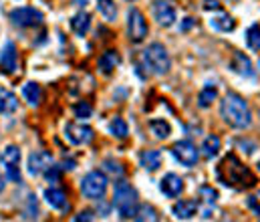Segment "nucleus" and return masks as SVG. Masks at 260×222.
<instances>
[{
  "label": "nucleus",
  "mask_w": 260,
  "mask_h": 222,
  "mask_svg": "<svg viewBox=\"0 0 260 222\" xmlns=\"http://www.w3.org/2000/svg\"><path fill=\"white\" fill-rule=\"evenodd\" d=\"M216 174L224 186L234 190H246L256 186V178L250 168L244 166L234 153H226V157H222V162L216 166Z\"/></svg>",
  "instance_id": "f257e3e1"
},
{
  "label": "nucleus",
  "mask_w": 260,
  "mask_h": 222,
  "mask_svg": "<svg viewBox=\"0 0 260 222\" xmlns=\"http://www.w3.org/2000/svg\"><path fill=\"white\" fill-rule=\"evenodd\" d=\"M220 117L232 130L242 132V130H248L252 125V111H250L246 99L234 91L226 93L224 99L220 101Z\"/></svg>",
  "instance_id": "f03ea898"
},
{
  "label": "nucleus",
  "mask_w": 260,
  "mask_h": 222,
  "mask_svg": "<svg viewBox=\"0 0 260 222\" xmlns=\"http://www.w3.org/2000/svg\"><path fill=\"white\" fill-rule=\"evenodd\" d=\"M113 206L119 212V216L125 218H135L137 206H139V198L135 188L125 180H117L113 186Z\"/></svg>",
  "instance_id": "7ed1b4c3"
},
{
  "label": "nucleus",
  "mask_w": 260,
  "mask_h": 222,
  "mask_svg": "<svg viewBox=\"0 0 260 222\" xmlns=\"http://www.w3.org/2000/svg\"><path fill=\"white\" fill-rule=\"evenodd\" d=\"M141 61H143V67L149 71L151 75H168L172 69V59H170V53L168 49L161 45V43H151L143 53H141Z\"/></svg>",
  "instance_id": "20e7f679"
},
{
  "label": "nucleus",
  "mask_w": 260,
  "mask_h": 222,
  "mask_svg": "<svg viewBox=\"0 0 260 222\" xmlns=\"http://www.w3.org/2000/svg\"><path fill=\"white\" fill-rule=\"evenodd\" d=\"M107 186H109L107 176L103 172H99V170H93V172L83 176V180H81V194L87 200H103V196L107 192Z\"/></svg>",
  "instance_id": "39448f33"
},
{
  "label": "nucleus",
  "mask_w": 260,
  "mask_h": 222,
  "mask_svg": "<svg viewBox=\"0 0 260 222\" xmlns=\"http://www.w3.org/2000/svg\"><path fill=\"white\" fill-rule=\"evenodd\" d=\"M10 20L14 26H20V28H35V26H41L45 16L41 10L37 8H30V6H20V8H14L10 10Z\"/></svg>",
  "instance_id": "423d86ee"
},
{
  "label": "nucleus",
  "mask_w": 260,
  "mask_h": 222,
  "mask_svg": "<svg viewBox=\"0 0 260 222\" xmlns=\"http://www.w3.org/2000/svg\"><path fill=\"white\" fill-rule=\"evenodd\" d=\"M20 155H22V153H20V148H18V146H6V148L2 149V155H0V160H2V164H4V168H6L8 180L14 182V184H20V182H22V178H20V168H18Z\"/></svg>",
  "instance_id": "0eeeda50"
},
{
  "label": "nucleus",
  "mask_w": 260,
  "mask_h": 222,
  "mask_svg": "<svg viewBox=\"0 0 260 222\" xmlns=\"http://www.w3.org/2000/svg\"><path fill=\"white\" fill-rule=\"evenodd\" d=\"M172 155L184 166V168H194L200 160V149L190 140H180L172 146Z\"/></svg>",
  "instance_id": "6e6552de"
},
{
  "label": "nucleus",
  "mask_w": 260,
  "mask_h": 222,
  "mask_svg": "<svg viewBox=\"0 0 260 222\" xmlns=\"http://www.w3.org/2000/svg\"><path fill=\"white\" fill-rule=\"evenodd\" d=\"M147 22L145 16L141 14L139 8H129L127 10V37L131 43H141L147 35Z\"/></svg>",
  "instance_id": "1a4fd4ad"
},
{
  "label": "nucleus",
  "mask_w": 260,
  "mask_h": 222,
  "mask_svg": "<svg viewBox=\"0 0 260 222\" xmlns=\"http://www.w3.org/2000/svg\"><path fill=\"white\" fill-rule=\"evenodd\" d=\"M65 138L73 146H87L89 142H93L95 134L89 125H85L81 121H69L65 125Z\"/></svg>",
  "instance_id": "9d476101"
},
{
  "label": "nucleus",
  "mask_w": 260,
  "mask_h": 222,
  "mask_svg": "<svg viewBox=\"0 0 260 222\" xmlns=\"http://www.w3.org/2000/svg\"><path fill=\"white\" fill-rule=\"evenodd\" d=\"M151 12H153V18L159 26L168 28L176 22V8L168 2V0H153L151 4Z\"/></svg>",
  "instance_id": "9b49d317"
},
{
  "label": "nucleus",
  "mask_w": 260,
  "mask_h": 222,
  "mask_svg": "<svg viewBox=\"0 0 260 222\" xmlns=\"http://www.w3.org/2000/svg\"><path fill=\"white\" fill-rule=\"evenodd\" d=\"M0 69L6 75L16 73L18 69V51H16V45L10 41H6L0 51Z\"/></svg>",
  "instance_id": "f8f14e48"
},
{
  "label": "nucleus",
  "mask_w": 260,
  "mask_h": 222,
  "mask_svg": "<svg viewBox=\"0 0 260 222\" xmlns=\"http://www.w3.org/2000/svg\"><path fill=\"white\" fill-rule=\"evenodd\" d=\"M51 164H53L51 151L37 149V151H32V153L28 155V166H26V170H28L30 176H39V174H43Z\"/></svg>",
  "instance_id": "ddd939ff"
},
{
  "label": "nucleus",
  "mask_w": 260,
  "mask_h": 222,
  "mask_svg": "<svg viewBox=\"0 0 260 222\" xmlns=\"http://www.w3.org/2000/svg\"><path fill=\"white\" fill-rule=\"evenodd\" d=\"M159 192L166 196V198H178L182 192H184V182L178 174L170 172L166 174L161 180H159Z\"/></svg>",
  "instance_id": "4468645a"
},
{
  "label": "nucleus",
  "mask_w": 260,
  "mask_h": 222,
  "mask_svg": "<svg viewBox=\"0 0 260 222\" xmlns=\"http://www.w3.org/2000/svg\"><path fill=\"white\" fill-rule=\"evenodd\" d=\"M45 200L51 208L59 210V212H69L71 210V204L67 200V194L61 188H47L45 190Z\"/></svg>",
  "instance_id": "2eb2a0df"
},
{
  "label": "nucleus",
  "mask_w": 260,
  "mask_h": 222,
  "mask_svg": "<svg viewBox=\"0 0 260 222\" xmlns=\"http://www.w3.org/2000/svg\"><path fill=\"white\" fill-rule=\"evenodd\" d=\"M172 212L180 220H190L198 214V202L196 200H178L172 206Z\"/></svg>",
  "instance_id": "dca6fc26"
},
{
  "label": "nucleus",
  "mask_w": 260,
  "mask_h": 222,
  "mask_svg": "<svg viewBox=\"0 0 260 222\" xmlns=\"http://www.w3.org/2000/svg\"><path fill=\"white\" fill-rule=\"evenodd\" d=\"M119 63H121V57H119L117 51H105V53L99 57L97 67H99V71L103 75H111L119 67Z\"/></svg>",
  "instance_id": "f3484780"
},
{
  "label": "nucleus",
  "mask_w": 260,
  "mask_h": 222,
  "mask_svg": "<svg viewBox=\"0 0 260 222\" xmlns=\"http://www.w3.org/2000/svg\"><path fill=\"white\" fill-rule=\"evenodd\" d=\"M230 69L234 73L242 75V77H254V69H252V61L244 55V53H234L232 61H230Z\"/></svg>",
  "instance_id": "a211bd4d"
},
{
  "label": "nucleus",
  "mask_w": 260,
  "mask_h": 222,
  "mask_svg": "<svg viewBox=\"0 0 260 222\" xmlns=\"http://www.w3.org/2000/svg\"><path fill=\"white\" fill-rule=\"evenodd\" d=\"M161 160H164V155L159 149H145L139 153V164L147 172H155L161 166Z\"/></svg>",
  "instance_id": "6ab92c4d"
},
{
  "label": "nucleus",
  "mask_w": 260,
  "mask_h": 222,
  "mask_svg": "<svg viewBox=\"0 0 260 222\" xmlns=\"http://www.w3.org/2000/svg\"><path fill=\"white\" fill-rule=\"evenodd\" d=\"M16 109H18L16 95L12 91H8V89H0V115L8 117V115L16 113Z\"/></svg>",
  "instance_id": "aec40b11"
},
{
  "label": "nucleus",
  "mask_w": 260,
  "mask_h": 222,
  "mask_svg": "<svg viewBox=\"0 0 260 222\" xmlns=\"http://www.w3.org/2000/svg\"><path fill=\"white\" fill-rule=\"evenodd\" d=\"M89 26H91V14L85 12V10L77 12V14L71 18V28H73L75 35H79V37H85L87 30H89Z\"/></svg>",
  "instance_id": "412c9836"
},
{
  "label": "nucleus",
  "mask_w": 260,
  "mask_h": 222,
  "mask_svg": "<svg viewBox=\"0 0 260 222\" xmlns=\"http://www.w3.org/2000/svg\"><path fill=\"white\" fill-rule=\"evenodd\" d=\"M210 24H212V28H216V30H220V33H232V30L236 28V20H234L230 14L222 12V10H220L218 16L210 18Z\"/></svg>",
  "instance_id": "4be33fe9"
},
{
  "label": "nucleus",
  "mask_w": 260,
  "mask_h": 222,
  "mask_svg": "<svg viewBox=\"0 0 260 222\" xmlns=\"http://www.w3.org/2000/svg\"><path fill=\"white\" fill-rule=\"evenodd\" d=\"M220 148H222L220 138L214 136V134H210V136H206L204 142H202V155L208 157V160H214V157L220 153Z\"/></svg>",
  "instance_id": "5701e85b"
},
{
  "label": "nucleus",
  "mask_w": 260,
  "mask_h": 222,
  "mask_svg": "<svg viewBox=\"0 0 260 222\" xmlns=\"http://www.w3.org/2000/svg\"><path fill=\"white\" fill-rule=\"evenodd\" d=\"M149 132L157 138V140H168L172 134V125L166 119H151L149 121Z\"/></svg>",
  "instance_id": "b1692460"
},
{
  "label": "nucleus",
  "mask_w": 260,
  "mask_h": 222,
  "mask_svg": "<svg viewBox=\"0 0 260 222\" xmlns=\"http://www.w3.org/2000/svg\"><path fill=\"white\" fill-rule=\"evenodd\" d=\"M216 97H218V87L216 85H206L198 95V105L202 109H208L212 105V101H216Z\"/></svg>",
  "instance_id": "393cba45"
},
{
  "label": "nucleus",
  "mask_w": 260,
  "mask_h": 222,
  "mask_svg": "<svg viewBox=\"0 0 260 222\" xmlns=\"http://www.w3.org/2000/svg\"><path fill=\"white\" fill-rule=\"evenodd\" d=\"M109 132L113 134V138L117 140H125L129 136V128H127V121L123 117H113L111 123H109Z\"/></svg>",
  "instance_id": "a878e982"
},
{
  "label": "nucleus",
  "mask_w": 260,
  "mask_h": 222,
  "mask_svg": "<svg viewBox=\"0 0 260 222\" xmlns=\"http://www.w3.org/2000/svg\"><path fill=\"white\" fill-rule=\"evenodd\" d=\"M97 8L105 16V20H109V22L117 20V4H115V0H97Z\"/></svg>",
  "instance_id": "bb28decb"
},
{
  "label": "nucleus",
  "mask_w": 260,
  "mask_h": 222,
  "mask_svg": "<svg viewBox=\"0 0 260 222\" xmlns=\"http://www.w3.org/2000/svg\"><path fill=\"white\" fill-rule=\"evenodd\" d=\"M22 95H24V99H26V103L28 105H32V107H37L39 105V101H41V87L37 85V83H26L24 87H22Z\"/></svg>",
  "instance_id": "cd10ccee"
},
{
  "label": "nucleus",
  "mask_w": 260,
  "mask_h": 222,
  "mask_svg": "<svg viewBox=\"0 0 260 222\" xmlns=\"http://www.w3.org/2000/svg\"><path fill=\"white\" fill-rule=\"evenodd\" d=\"M246 45L250 51L258 53L260 51V26L258 24H250L246 28Z\"/></svg>",
  "instance_id": "c85d7f7f"
},
{
  "label": "nucleus",
  "mask_w": 260,
  "mask_h": 222,
  "mask_svg": "<svg viewBox=\"0 0 260 222\" xmlns=\"http://www.w3.org/2000/svg\"><path fill=\"white\" fill-rule=\"evenodd\" d=\"M157 210L149 204H139L137 212H135V220H157Z\"/></svg>",
  "instance_id": "c756f323"
},
{
  "label": "nucleus",
  "mask_w": 260,
  "mask_h": 222,
  "mask_svg": "<svg viewBox=\"0 0 260 222\" xmlns=\"http://www.w3.org/2000/svg\"><path fill=\"white\" fill-rule=\"evenodd\" d=\"M22 214H24V218H39V204H37V198H35V194H30L28 198H26V208L22 210Z\"/></svg>",
  "instance_id": "7c9ffc66"
},
{
  "label": "nucleus",
  "mask_w": 260,
  "mask_h": 222,
  "mask_svg": "<svg viewBox=\"0 0 260 222\" xmlns=\"http://www.w3.org/2000/svg\"><path fill=\"white\" fill-rule=\"evenodd\" d=\"M73 111H75V115H77L79 119H89V117L93 115V107H91V103H87V101L75 103Z\"/></svg>",
  "instance_id": "2f4dec72"
},
{
  "label": "nucleus",
  "mask_w": 260,
  "mask_h": 222,
  "mask_svg": "<svg viewBox=\"0 0 260 222\" xmlns=\"http://www.w3.org/2000/svg\"><path fill=\"white\" fill-rule=\"evenodd\" d=\"M200 198H202L206 204H216L218 192H216L214 188H210V186H202V188H200Z\"/></svg>",
  "instance_id": "473e14b6"
},
{
  "label": "nucleus",
  "mask_w": 260,
  "mask_h": 222,
  "mask_svg": "<svg viewBox=\"0 0 260 222\" xmlns=\"http://www.w3.org/2000/svg\"><path fill=\"white\" fill-rule=\"evenodd\" d=\"M45 176H47V180H49L51 184L59 182V180H61V166H55V164H51V166L45 170Z\"/></svg>",
  "instance_id": "72a5a7b5"
},
{
  "label": "nucleus",
  "mask_w": 260,
  "mask_h": 222,
  "mask_svg": "<svg viewBox=\"0 0 260 222\" xmlns=\"http://www.w3.org/2000/svg\"><path fill=\"white\" fill-rule=\"evenodd\" d=\"M105 170L111 172V174H115V176H121L123 174V168L119 166V162H113V160H107L105 162Z\"/></svg>",
  "instance_id": "f704fd0d"
},
{
  "label": "nucleus",
  "mask_w": 260,
  "mask_h": 222,
  "mask_svg": "<svg viewBox=\"0 0 260 222\" xmlns=\"http://www.w3.org/2000/svg\"><path fill=\"white\" fill-rule=\"evenodd\" d=\"M204 10H212V12H220L222 10V4L220 0H204Z\"/></svg>",
  "instance_id": "c9c22d12"
},
{
  "label": "nucleus",
  "mask_w": 260,
  "mask_h": 222,
  "mask_svg": "<svg viewBox=\"0 0 260 222\" xmlns=\"http://www.w3.org/2000/svg\"><path fill=\"white\" fill-rule=\"evenodd\" d=\"M246 204H248V208H250V210H252L256 216H260V202H256V198H254V196H250Z\"/></svg>",
  "instance_id": "e433bc0d"
},
{
  "label": "nucleus",
  "mask_w": 260,
  "mask_h": 222,
  "mask_svg": "<svg viewBox=\"0 0 260 222\" xmlns=\"http://www.w3.org/2000/svg\"><path fill=\"white\" fill-rule=\"evenodd\" d=\"M194 26H196V20L188 16V18H184V22H182L180 30H182V33H186V30H190V28H194Z\"/></svg>",
  "instance_id": "4c0bfd02"
},
{
  "label": "nucleus",
  "mask_w": 260,
  "mask_h": 222,
  "mask_svg": "<svg viewBox=\"0 0 260 222\" xmlns=\"http://www.w3.org/2000/svg\"><path fill=\"white\" fill-rule=\"evenodd\" d=\"M75 220H93V216H91V212H83V214L75 216Z\"/></svg>",
  "instance_id": "58836bf2"
},
{
  "label": "nucleus",
  "mask_w": 260,
  "mask_h": 222,
  "mask_svg": "<svg viewBox=\"0 0 260 222\" xmlns=\"http://www.w3.org/2000/svg\"><path fill=\"white\" fill-rule=\"evenodd\" d=\"M4 186H6V182H4V176L0 174V194H2V190H4Z\"/></svg>",
  "instance_id": "ea45409f"
},
{
  "label": "nucleus",
  "mask_w": 260,
  "mask_h": 222,
  "mask_svg": "<svg viewBox=\"0 0 260 222\" xmlns=\"http://www.w3.org/2000/svg\"><path fill=\"white\" fill-rule=\"evenodd\" d=\"M79 6H85V4H89V0H75Z\"/></svg>",
  "instance_id": "a19ab883"
},
{
  "label": "nucleus",
  "mask_w": 260,
  "mask_h": 222,
  "mask_svg": "<svg viewBox=\"0 0 260 222\" xmlns=\"http://www.w3.org/2000/svg\"><path fill=\"white\" fill-rule=\"evenodd\" d=\"M258 172H260V160H258Z\"/></svg>",
  "instance_id": "79ce46f5"
},
{
  "label": "nucleus",
  "mask_w": 260,
  "mask_h": 222,
  "mask_svg": "<svg viewBox=\"0 0 260 222\" xmlns=\"http://www.w3.org/2000/svg\"><path fill=\"white\" fill-rule=\"evenodd\" d=\"M129 2H135V0H129Z\"/></svg>",
  "instance_id": "37998d69"
}]
</instances>
